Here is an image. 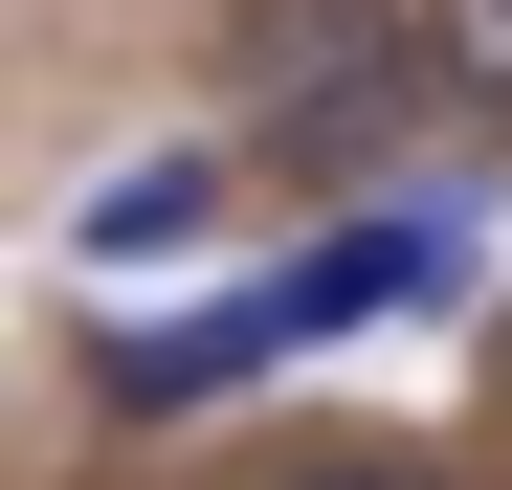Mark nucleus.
I'll use <instances>...</instances> for the list:
<instances>
[{
	"mask_svg": "<svg viewBox=\"0 0 512 490\" xmlns=\"http://www.w3.org/2000/svg\"><path fill=\"white\" fill-rule=\"evenodd\" d=\"M268 490H468V468H423V446H290Z\"/></svg>",
	"mask_w": 512,
	"mask_h": 490,
	"instance_id": "20e7f679",
	"label": "nucleus"
},
{
	"mask_svg": "<svg viewBox=\"0 0 512 490\" xmlns=\"http://www.w3.org/2000/svg\"><path fill=\"white\" fill-rule=\"evenodd\" d=\"M423 90L468 134H512V0H423Z\"/></svg>",
	"mask_w": 512,
	"mask_h": 490,
	"instance_id": "7ed1b4c3",
	"label": "nucleus"
},
{
	"mask_svg": "<svg viewBox=\"0 0 512 490\" xmlns=\"http://www.w3.org/2000/svg\"><path fill=\"white\" fill-rule=\"evenodd\" d=\"M223 223H245V156L179 134V156H134V179L67 201V268H179V245H223Z\"/></svg>",
	"mask_w": 512,
	"mask_h": 490,
	"instance_id": "f03ea898",
	"label": "nucleus"
},
{
	"mask_svg": "<svg viewBox=\"0 0 512 490\" xmlns=\"http://www.w3.org/2000/svg\"><path fill=\"white\" fill-rule=\"evenodd\" d=\"M245 379H290L268 357V312H245V290H179V312H134V335H90V424H201V401H245Z\"/></svg>",
	"mask_w": 512,
	"mask_h": 490,
	"instance_id": "f257e3e1",
	"label": "nucleus"
}]
</instances>
